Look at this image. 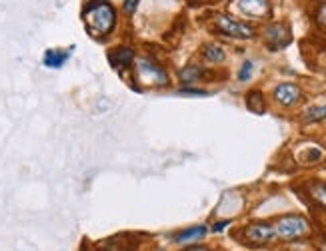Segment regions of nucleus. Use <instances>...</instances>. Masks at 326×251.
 I'll list each match as a JSON object with an SVG mask.
<instances>
[{
  "instance_id": "b1692460",
  "label": "nucleus",
  "mask_w": 326,
  "mask_h": 251,
  "mask_svg": "<svg viewBox=\"0 0 326 251\" xmlns=\"http://www.w3.org/2000/svg\"><path fill=\"white\" fill-rule=\"evenodd\" d=\"M322 251H326V239H324V243H322Z\"/></svg>"
},
{
  "instance_id": "f8f14e48",
  "label": "nucleus",
  "mask_w": 326,
  "mask_h": 251,
  "mask_svg": "<svg viewBox=\"0 0 326 251\" xmlns=\"http://www.w3.org/2000/svg\"><path fill=\"white\" fill-rule=\"evenodd\" d=\"M246 108L252 114H264L266 112V100H264L260 90H250L246 94Z\"/></svg>"
},
{
  "instance_id": "0eeeda50",
  "label": "nucleus",
  "mask_w": 326,
  "mask_h": 251,
  "mask_svg": "<svg viewBox=\"0 0 326 251\" xmlns=\"http://www.w3.org/2000/svg\"><path fill=\"white\" fill-rule=\"evenodd\" d=\"M244 237L252 245H266L268 241L276 237V231H274V225H270V223H250L244 229Z\"/></svg>"
},
{
  "instance_id": "f03ea898",
  "label": "nucleus",
  "mask_w": 326,
  "mask_h": 251,
  "mask_svg": "<svg viewBox=\"0 0 326 251\" xmlns=\"http://www.w3.org/2000/svg\"><path fill=\"white\" fill-rule=\"evenodd\" d=\"M274 231H276V235L280 239L292 241V239H298V237H302V235L308 233V221L302 215L290 213V215H284V217H280L276 221Z\"/></svg>"
},
{
  "instance_id": "20e7f679",
  "label": "nucleus",
  "mask_w": 326,
  "mask_h": 251,
  "mask_svg": "<svg viewBox=\"0 0 326 251\" xmlns=\"http://www.w3.org/2000/svg\"><path fill=\"white\" fill-rule=\"evenodd\" d=\"M216 28L228 38H240V40H248L254 36V28L242 20H236L232 16H218L216 18Z\"/></svg>"
},
{
  "instance_id": "5701e85b",
  "label": "nucleus",
  "mask_w": 326,
  "mask_h": 251,
  "mask_svg": "<svg viewBox=\"0 0 326 251\" xmlns=\"http://www.w3.org/2000/svg\"><path fill=\"white\" fill-rule=\"evenodd\" d=\"M184 251H210L208 247H204V245H194V247H188V249Z\"/></svg>"
},
{
  "instance_id": "ddd939ff",
  "label": "nucleus",
  "mask_w": 326,
  "mask_h": 251,
  "mask_svg": "<svg viewBox=\"0 0 326 251\" xmlns=\"http://www.w3.org/2000/svg\"><path fill=\"white\" fill-rule=\"evenodd\" d=\"M202 56H204L208 62H214V64H218V62H224L226 52H224V48H222V46H218V44H208V46L202 50Z\"/></svg>"
},
{
  "instance_id": "6e6552de",
  "label": "nucleus",
  "mask_w": 326,
  "mask_h": 251,
  "mask_svg": "<svg viewBox=\"0 0 326 251\" xmlns=\"http://www.w3.org/2000/svg\"><path fill=\"white\" fill-rule=\"evenodd\" d=\"M236 8L248 18H268L270 2L268 0H236Z\"/></svg>"
},
{
  "instance_id": "9d476101",
  "label": "nucleus",
  "mask_w": 326,
  "mask_h": 251,
  "mask_svg": "<svg viewBox=\"0 0 326 251\" xmlns=\"http://www.w3.org/2000/svg\"><path fill=\"white\" fill-rule=\"evenodd\" d=\"M70 54H72V48H68V50H56V48H50V50L44 52V56H42V62H44V66L46 68H62L64 64H66V60L70 58Z\"/></svg>"
},
{
  "instance_id": "423d86ee",
  "label": "nucleus",
  "mask_w": 326,
  "mask_h": 251,
  "mask_svg": "<svg viewBox=\"0 0 326 251\" xmlns=\"http://www.w3.org/2000/svg\"><path fill=\"white\" fill-rule=\"evenodd\" d=\"M272 98H274V102H276L278 106H282V108H292V106H296V104L300 102L302 92H300V88H298L296 84L284 82V84H278V86L274 88Z\"/></svg>"
},
{
  "instance_id": "aec40b11",
  "label": "nucleus",
  "mask_w": 326,
  "mask_h": 251,
  "mask_svg": "<svg viewBox=\"0 0 326 251\" xmlns=\"http://www.w3.org/2000/svg\"><path fill=\"white\" fill-rule=\"evenodd\" d=\"M138 2H140V0H124V10H126L128 14H132V12L138 8Z\"/></svg>"
},
{
  "instance_id": "412c9836",
  "label": "nucleus",
  "mask_w": 326,
  "mask_h": 251,
  "mask_svg": "<svg viewBox=\"0 0 326 251\" xmlns=\"http://www.w3.org/2000/svg\"><path fill=\"white\" fill-rule=\"evenodd\" d=\"M180 94H190V96H206L204 90H194V88H182Z\"/></svg>"
},
{
  "instance_id": "4468645a",
  "label": "nucleus",
  "mask_w": 326,
  "mask_h": 251,
  "mask_svg": "<svg viewBox=\"0 0 326 251\" xmlns=\"http://www.w3.org/2000/svg\"><path fill=\"white\" fill-rule=\"evenodd\" d=\"M202 76H204V70L198 68V66H186V68L180 70V80L182 82H196Z\"/></svg>"
},
{
  "instance_id": "39448f33",
  "label": "nucleus",
  "mask_w": 326,
  "mask_h": 251,
  "mask_svg": "<svg viewBox=\"0 0 326 251\" xmlns=\"http://www.w3.org/2000/svg\"><path fill=\"white\" fill-rule=\"evenodd\" d=\"M264 40H266V44H268L270 50L274 52L280 50V48L288 46L290 40H292L290 28L286 24H282V22H272V24L266 26V30H264Z\"/></svg>"
},
{
  "instance_id": "6ab92c4d",
  "label": "nucleus",
  "mask_w": 326,
  "mask_h": 251,
  "mask_svg": "<svg viewBox=\"0 0 326 251\" xmlns=\"http://www.w3.org/2000/svg\"><path fill=\"white\" fill-rule=\"evenodd\" d=\"M316 20H318V24H320V26L326 30V2H322V4H320L318 14H316Z\"/></svg>"
},
{
  "instance_id": "a211bd4d",
  "label": "nucleus",
  "mask_w": 326,
  "mask_h": 251,
  "mask_svg": "<svg viewBox=\"0 0 326 251\" xmlns=\"http://www.w3.org/2000/svg\"><path fill=\"white\" fill-rule=\"evenodd\" d=\"M252 72H254V64H252L250 60H246V62L240 66V70H238V80H240V82H248L250 76H252Z\"/></svg>"
},
{
  "instance_id": "7ed1b4c3",
  "label": "nucleus",
  "mask_w": 326,
  "mask_h": 251,
  "mask_svg": "<svg viewBox=\"0 0 326 251\" xmlns=\"http://www.w3.org/2000/svg\"><path fill=\"white\" fill-rule=\"evenodd\" d=\"M136 78L148 86H166L168 74L160 64H156L152 58H140L136 62Z\"/></svg>"
},
{
  "instance_id": "4be33fe9",
  "label": "nucleus",
  "mask_w": 326,
  "mask_h": 251,
  "mask_svg": "<svg viewBox=\"0 0 326 251\" xmlns=\"http://www.w3.org/2000/svg\"><path fill=\"white\" fill-rule=\"evenodd\" d=\"M226 225H230V219H224V221H216L212 229H214V231L218 233V231H224V229H226Z\"/></svg>"
},
{
  "instance_id": "dca6fc26",
  "label": "nucleus",
  "mask_w": 326,
  "mask_h": 251,
  "mask_svg": "<svg viewBox=\"0 0 326 251\" xmlns=\"http://www.w3.org/2000/svg\"><path fill=\"white\" fill-rule=\"evenodd\" d=\"M310 196H312V198H314V200L318 201V203L326 209V184L316 182V184L310 188Z\"/></svg>"
},
{
  "instance_id": "1a4fd4ad",
  "label": "nucleus",
  "mask_w": 326,
  "mask_h": 251,
  "mask_svg": "<svg viewBox=\"0 0 326 251\" xmlns=\"http://www.w3.org/2000/svg\"><path fill=\"white\" fill-rule=\"evenodd\" d=\"M110 64L116 68V70H124V68H130V64L134 62V50L128 48V46H118L108 54Z\"/></svg>"
},
{
  "instance_id": "f3484780",
  "label": "nucleus",
  "mask_w": 326,
  "mask_h": 251,
  "mask_svg": "<svg viewBox=\"0 0 326 251\" xmlns=\"http://www.w3.org/2000/svg\"><path fill=\"white\" fill-rule=\"evenodd\" d=\"M322 155H324V151L320 150V148H308V150L300 155V159L304 163H316V161L322 159Z\"/></svg>"
},
{
  "instance_id": "9b49d317",
  "label": "nucleus",
  "mask_w": 326,
  "mask_h": 251,
  "mask_svg": "<svg viewBox=\"0 0 326 251\" xmlns=\"http://www.w3.org/2000/svg\"><path fill=\"white\" fill-rule=\"evenodd\" d=\"M206 227L204 225H194V227H188V229H182L174 235V243H190V241H196L200 237L206 235Z\"/></svg>"
},
{
  "instance_id": "2eb2a0df",
  "label": "nucleus",
  "mask_w": 326,
  "mask_h": 251,
  "mask_svg": "<svg viewBox=\"0 0 326 251\" xmlns=\"http://www.w3.org/2000/svg\"><path fill=\"white\" fill-rule=\"evenodd\" d=\"M322 120H326V104L314 106L304 114V122H322Z\"/></svg>"
},
{
  "instance_id": "f257e3e1",
  "label": "nucleus",
  "mask_w": 326,
  "mask_h": 251,
  "mask_svg": "<svg viewBox=\"0 0 326 251\" xmlns=\"http://www.w3.org/2000/svg\"><path fill=\"white\" fill-rule=\"evenodd\" d=\"M84 24L94 38H104L116 26V10L106 0H96L84 12Z\"/></svg>"
}]
</instances>
